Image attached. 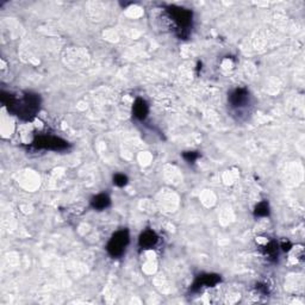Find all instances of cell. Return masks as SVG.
Instances as JSON below:
<instances>
[{"label": "cell", "instance_id": "6da1fadb", "mask_svg": "<svg viewBox=\"0 0 305 305\" xmlns=\"http://www.w3.org/2000/svg\"><path fill=\"white\" fill-rule=\"evenodd\" d=\"M1 103L7 107L8 111L15 114L23 121H30L35 117L41 107V97L36 93H24L21 99L11 93L1 92Z\"/></svg>", "mask_w": 305, "mask_h": 305}, {"label": "cell", "instance_id": "7a4b0ae2", "mask_svg": "<svg viewBox=\"0 0 305 305\" xmlns=\"http://www.w3.org/2000/svg\"><path fill=\"white\" fill-rule=\"evenodd\" d=\"M167 15L172 22L176 24V32L180 38H186L190 33L192 25V12L187 8L179 6H168Z\"/></svg>", "mask_w": 305, "mask_h": 305}, {"label": "cell", "instance_id": "3957f363", "mask_svg": "<svg viewBox=\"0 0 305 305\" xmlns=\"http://www.w3.org/2000/svg\"><path fill=\"white\" fill-rule=\"evenodd\" d=\"M130 242V235L129 231L126 229H122V230L117 231L111 236L110 241L107 242L106 250L110 254V256L117 259L121 258L125 252L126 247H128Z\"/></svg>", "mask_w": 305, "mask_h": 305}, {"label": "cell", "instance_id": "277c9868", "mask_svg": "<svg viewBox=\"0 0 305 305\" xmlns=\"http://www.w3.org/2000/svg\"><path fill=\"white\" fill-rule=\"evenodd\" d=\"M32 146L37 149H46V151L62 152L68 149V142L62 140L61 137L53 136V135H39L33 140Z\"/></svg>", "mask_w": 305, "mask_h": 305}, {"label": "cell", "instance_id": "5b68a950", "mask_svg": "<svg viewBox=\"0 0 305 305\" xmlns=\"http://www.w3.org/2000/svg\"><path fill=\"white\" fill-rule=\"evenodd\" d=\"M219 281H221V275L214 274V273H206V274L198 275L193 284H192L191 292H199L200 290L205 289V287H214Z\"/></svg>", "mask_w": 305, "mask_h": 305}, {"label": "cell", "instance_id": "8992f818", "mask_svg": "<svg viewBox=\"0 0 305 305\" xmlns=\"http://www.w3.org/2000/svg\"><path fill=\"white\" fill-rule=\"evenodd\" d=\"M249 92H248V90L242 89V87L234 90V91L229 94L228 98L229 103H230V105L233 106L234 109H242V107L247 106L248 104H249Z\"/></svg>", "mask_w": 305, "mask_h": 305}, {"label": "cell", "instance_id": "52a82bcc", "mask_svg": "<svg viewBox=\"0 0 305 305\" xmlns=\"http://www.w3.org/2000/svg\"><path fill=\"white\" fill-rule=\"evenodd\" d=\"M157 242H159V237H157L156 233L151 230V229L143 231L140 235V239H138V245L142 249H152L157 244Z\"/></svg>", "mask_w": 305, "mask_h": 305}, {"label": "cell", "instance_id": "ba28073f", "mask_svg": "<svg viewBox=\"0 0 305 305\" xmlns=\"http://www.w3.org/2000/svg\"><path fill=\"white\" fill-rule=\"evenodd\" d=\"M132 114H134V117L137 118L138 121H145L149 114L148 103L145 99H142V98H138V99L135 100L134 105H132Z\"/></svg>", "mask_w": 305, "mask_h": 305}, {"label": "cell", "instance_id": "9c48e42d", "mask_svg": "<svg viewBox=\"0 0 305 305\" xmlns=\"http://www.w3.org/2000/svg\"><path fill=\"white\" fill-rule=\"evenodd\" d=\"M110 205H111V199H110V197L105 193L97 194V196H94L91 199V206L94 210H105Z\"/></svg>", "mask_w": 305, "mask_h": 305}, {"label": "cell", "instance_id": "30bf717a", "mask_svg": "<svg viewBox=\"0 0 305 305\" xmlns=\"http://www.w3.org/2000/svg\"><path fill=\"white\" fill-rule=\"evenodd\" d=\"M278 250L279 247L274 241H271L264 247V253L265 255H267L270 259H275L278 256Z\"/></svg>", "mask_w": 305, "mask_h": 305}, {"label": "cell", "instance_id": "8fae6325", "mask_svg": "<svg viewBox=\"0 0 305 305\" xmlns=\"http://www.w3.org/2000/svg\"><path fill=\"white\" fill-rule=\"evenodd\" d=\"M270 214V205L267 202H261L254 209V216L255 217H267Z\"/></svg>", "mask_w": 305, "mask_h": 305}, {"label": "cell", "instance_id": "7c38bea8", "mask_svg": "<svg viewBox=\"0 0 305 305\" xmlns=\"http://www.w3.org/2000/svg\"><path fill=\"white\" fill-rule=\"evenodd\" d=\"M114 183L116 186H118V187H123V186H125L126 183H128V177L124 176V174H121V173H117L114 176Z\"/></svg>", "mask_w": 305, "mask_h": 305}, {"label": "cell", "instance_id": "4fadbf2b", "mask_svg": "<svg viewBox=\"0 0 305 305\" xmlns=\"http://www.w3.org/2000/svg\"><path fill=\"white\" fill-rule=\"evenodd\" d=\"M198 156H199L198 152H186L183 154V157L187 161L188 163H193L194 161L198 159Z\"/></svg>", "mask_w": 305, "mask_h": 305}, {"label": "cell", "instance_id": "5bb4252c", "mask_svg": "<svg viewBox=\"0 0 305 305\" xmlns=\"http://www.w3.org/2000/svg\"><path fill=\"white\" fill-rule=\"evenodd\" d=\"M280 248L284 250V252H290L291 248H292V244H291L290 241H284V242H281Z\"/></svg>", "mask_w": 305, "mask_h": 305}]
</instances>
